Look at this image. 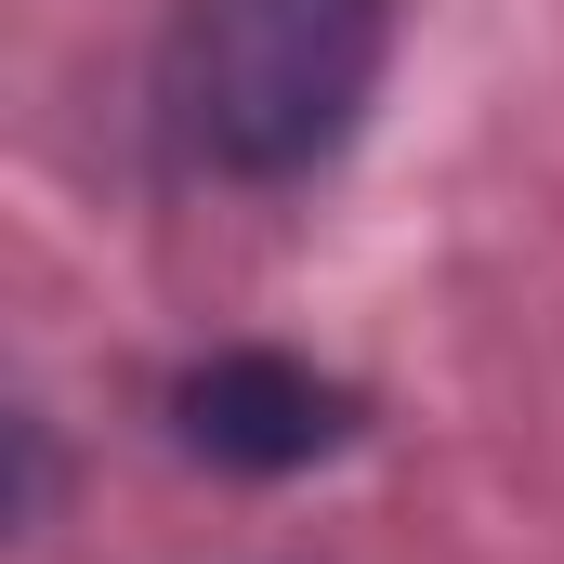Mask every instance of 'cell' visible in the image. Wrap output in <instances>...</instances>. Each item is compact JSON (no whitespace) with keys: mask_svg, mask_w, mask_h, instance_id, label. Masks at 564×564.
<instances>
[{"mask_svg":"<svg viewBox=\"0 0 564 564\" xmlns=\"http://www.w3.org/2000/svg\"><path fill=\"white\" fill-rule=\"evenodd\" d=\"M381 0H184L171 26V132L237 184H289L381 93Z\"/></svg>","mask_w":564,"mask_h":564,"instance_id":"obj_1","label":"cell"},{"mask_svg":"<svg viewBox=\"0 0 564 564\" xmlns=\"http://www.w3.org/2000/svg\"><path fill=\"white\" fill-rule=\"evenodd\" d=\"M341 381L289 368V355H210L184 381V446L224 459V473H302L315 446H341Z\"/></svg>","mask_w":564,"mask_h":564,"instance_id":"obj_2","label":"cell"}]
</instances>
